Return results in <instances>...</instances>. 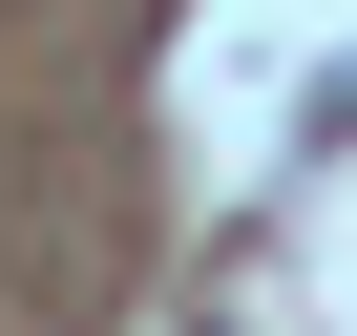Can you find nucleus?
Here are the masks:
<instances>
[]
</instances>
